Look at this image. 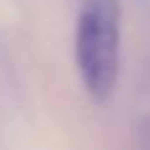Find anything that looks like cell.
<instances>
[{"instance_id": "cell-1", "label": "cell", "mask_w": 150, "mask_h": 150, "mask_svg": "<svg viewBox=\"0 0 150 150\" xmlns=\"http://www.w3.org/2000/svg\"><path fill=\"white\" fill-rule=\"evenodd\" d=\"M74 55L79 79L92 103L111 100L121 63V8L119 0H82L76 16Z\"/></svg>"}]
</instances>
